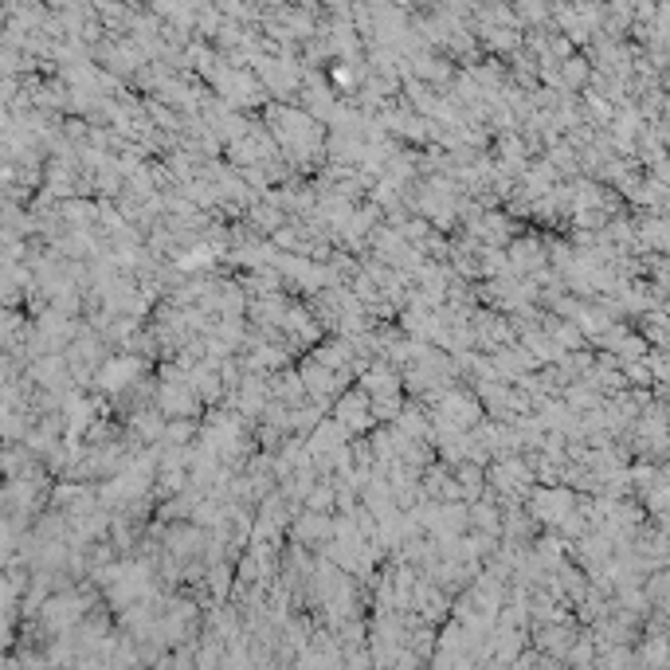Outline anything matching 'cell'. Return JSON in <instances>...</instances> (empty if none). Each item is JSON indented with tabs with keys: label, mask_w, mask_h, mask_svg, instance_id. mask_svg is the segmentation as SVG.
I'll use <instances>...</instances> for the list:
<instances>
[{
	"label": "cell",
	"mask_w": 670,
	"mask_h": 670,
	"mask_svg": "<svg viewBox=\"0 0 670 670\" xmlns=\"http://www.w3.org/2000/svg\"><path fill=\"white\" fill-rule=\"evenodd\" d=\"M306 502H310V510H314V513H329V510H333V486H314Z\"/></svg>",
	"instance_id": "6da1fadb"
},
{
	"label": "cell",
	"mask_w": 670,
	"mask_h": 670,
	"mask_svg": "<svg viewBox=\"0 0 670 670\" xmlns=\"http://www.w3.org/2000/svg\"><path fill=\"white\" fill-rule=\"evenodd\" d=\"M584 79H588V63L584 59H576V55H573V59H564V83L580 86Z\"/></svg>",
	"instance_id": "7a4b0ae2"
}]
</instances>
